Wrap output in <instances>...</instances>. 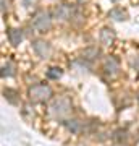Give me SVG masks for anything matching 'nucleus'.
Returning a JSON list of instances; mask_svg holds the SVG:
<instances>
[{
  "label": "nucleus",
  "instance_id": "f257e3e1",
  "mask_svg": "<svg viewBox=\"0 0 139 146\" xmlns=\"http://www.w3.org/2000/svg\"><path fill=\"white\" fill-rule=\"evenodd\" d=\"M52 96V88L47 84H36L29 89V98L34 102H45L47 99H50Z\"/></svg>",
  "mask_w": 139,
  "mask_h": 146
},
{
  "label": "nucleus",
  "instance_id": "f03ea898",
  "mask_svg": "<svg viewBox=\"0 0 139 146\" xmlns=\"http://www.w3.org/2000/svg\"><path fill=\"white\" fill-rule=\"evenodd\" d=\"M32 28L36 29V31H47L49 28L52 26V18L49 13H45V11H41V13H37L34 18H32Z\"/></svg>",
  "mask_w": 139,
  "mask_h": 146
},
{
  "label": "nucleus",
  "instance_id": "7ed1b4c3",
  "mask_svg": "<svg viewBox=\"0 0 139 146\" xmlns=\"http://www.w3.org/2000/svg\"><path fill=\"white\" fill-rule=\"evenodd\" d=\"M71 109V102L68 98H58V99L53 101V104H52L50 110L53 115H57V117H63V115H67Z\"/></svg>",
  "mask_w": 139,
  "mask_h": 146
},
{
  "label": "nucleus",
  "instance_id": "20e7f679",
  "mask_svg": "<svg viewBox=\"0 0 139 146\" xmlns=\"http://www.w3.org/2000/svg\"><path fill=\"white\" fill-rule=\"evenodd\" d=\"M32 47H34V52H36L41 58H47L49 55H50V52H52L50 46H49L45 41H36Z\"/></svg>",
  "mask_w": 139,
  "mask_h": 146
},
{
  "label": "nucleus",
  "instance_id": "39448f33",
  "mask_svg": "<svg viewBox=\"0 0 139 146\" xmlns=\"http://www.w3.org/2000/svg\"><path fill=\"white\" fill-rule=\"evenodd\" d=\"M103 70H105V73H108V75H117L120 70V63L118 60L115 57H108L105 62H103Z\"/></svg>",
  "mask_w": 139,
  "mask_h": 146
},
{
  "label": "nucleus",
  "instance_id": "423d86ee",
  "mask_svg": "<svg viewBox=\"0 0 139 146\" xmlns=\"http://www.w3.org/2000/svg\"><path fill=\"white\" fill-rule=\"evenodd\" d=\"M53 13H55V16L60 18V20H68V18L71 16V8L68 5H58Z\"/></svg>",
  "mask_w": 139,
  "mask_h": 146
},
{
  "label": "nucleus",
  "instance_id": "0eeeda50",
  "mask_svg": "<svg viewBox=\"0 0 139 146\" xmlns=\"http://www.w3.org/2000/svg\"><path fill=\"white\" fill-rule=\"evenodd\" d=\"M8 39H10V42L13 44V46H18V44L23 41V33H21L20 29H10Z\"/></svg>",
  "mask_w": 139,
  "mask_h": 146
},
{
  "label": "nucleus",
  "instance_id": "6e6552de",
  "mask_svg": "<svg viewBox=\"0 0 139 146\" xmlns=\"http://www.w3.org/2000/svg\"><path fill=\"white\" fill-rule=\"evenodd\" d=\"M100 42H102L103 46H110L113 42V34L108 31V29H102L100 31Z\"/></svg>",
  "mask_w": 139,
  "mask_h": 146
},
{
  "label": "nucleus",
  "instance_id": "1a4fd4ad",
  "mask_svg": "<svg viewBox=\"0 0 139 146\" xmlns=\"http://www.w3.org/2000/svg\"><path fill=\"white\" fill-rule=\"evenodd\" d=\"M65 127L71 133H79V130H81V122H78V120H67L65 122Z\"/></svg>",
  "mask_w": 139,
  "mask_h": 146
},
{
  "label": "nucleus",
  "instance_id": "9d476101",
  "mask_svg": "<svg viewBox=\"0 0 139 146\" xmlns=\"http://www.w3.org/2000/svg\"><path fill=\"white\" fill-rule=\"evenodd\" d=\"M97 55H99V50L96 49V47H89V49H86V50L82 52V57H84V58H89V60L96 58Z\"/></svg>",
  "mask_w": 139,
  "mask_h": 146
},
{
  "label": "nucleus",
  "instance_id": "9b49d317",
  "mask_svg": "<svg viewBox=\"0 0 139 146\" xmlns=\"http://www.w3.org/2000/svg\"><path fill=\"white\" fill-rule=\"evenodd\" d=\"M47 76L52 78V80H57V78L62 76V70H60V68H50V70L47 72Z\"/></svg>",
  "mask_w": 139,
  "mask_h": 146
},
{
  "label": "nucleus",
  "instance_id": "f8f14e48",
  "mask_svg": "<svg viewBox=\"0 0 139 146\" xmlns=\"http://www.w3.org/2000/svg\"><path fill=\"white\" fill-rule=\"evenodd\" d=\"M2 75H3V76H13V75H15V72H13V65H11L10 62L7 63V65H3V72H2Z\"/></svg>",
  "mask_w": 139,
  "mask_h": 146
},
{
  "label": "nucleus",
  "instance_id": "ddd939ff",
  "mask_svg": "<svg viewBox=\"0 0 139 146\" xmlns=\"http://www.w3.org/2000/svg\"><path fill=\"white\" fill-rule=\"evenodd\" d=\"M112 16H117L115 20H123V15H120L118 11H112Z\"/></svg>",
  "mask_w": 139,
  "mask_h": 146
},
{
  "label": "nucleus",
  "instance_id": "4468645a",
  "mask_svg": "<svg viewBox=\"0 0 139 146\" xmlns=\"http://www.w3.org/2000/svg\"><path fill=\"white\" fill-rule=\"evenodd\" d=\"M138 68H139V62H138Z\"/></svg>",
  "mask_w": 139,
  "mask_h": 146
}]
</instances>
